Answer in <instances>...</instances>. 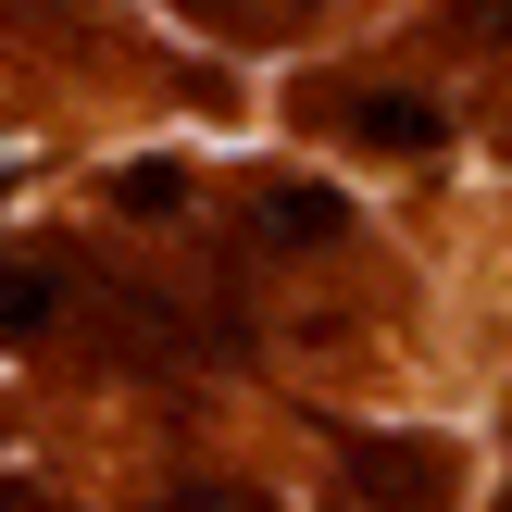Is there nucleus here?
Listing matches in <instances>:
<instances>
[{
    "label": "nucleus",
    "instance_id": "f257e3e1",
    "mask_svg": "<svg viewBox=\"0 0 512 512\" xmlns=\"http://www.w3.org/2000/svg\"><path fill=\"white\" fill-rule=\"evenodd\" d=\"M350 488L375 512H438V450L425 438H350Z\"/></svg>",
    "mask_w": 512,
    "mask_h": 512
},
{
    "label": "nucleus",
    "instance_id": "6e6552de",
    "mask_svg": "<svg viewBox=\"0 0 512 512\" xmlns=\"http://www.w3.org/2000/svg\"><path fill=\"white\" fill-rule=\"evenodd\" d=\"M0 512H13V500H0Z\"/></svg>",
    "mask_w": 512,
    "mask_h": 512
},
{
    "label": "nucleus",
    "instance_id": "423d86ee",
    "mask_svg": "<svg viewBox=\"0 0 512 512\" xmlns=\"http://www.w3.org/2000/svg\"><path fill=\"white\" fill-rule=\"evenodd\" d=\"M163 512H275V500H263V488H175Z\"/></svg>",
    "mask_w": 512,
    "mask_h": 512
},
{
    "label": "nucleus",
    "instance_id": "0eeeda50",
    "mask_svg": "<svg viewBox=\"0 0 512 512\" xmlns=\"http://www.w3.org/2000/svg\"><path fill=\"white\" fill-rule=\"evenodd\" d=\"M450 25H463V38H512V0H463Z\"/></svg>",
    "mask_w": 512,
    "mask_h": 512
},
{
    "label": "nucleus",
    "instance_id": "7ed1b4c3",
    "mask_svg": "<svg viewBox=\"0 0 512 512\" xmlns=\"http://www.w3.org/2000/svg\"><path fill=\"white\" fill-rule=\"evenodd\" d=\"M250 238H263V250H338L350 238V200L338 188H275L263 213H250Z\"/></svg>",
    "mask_w": 512,
    "mask_h": 512
},
{
    "label": "nucleus",
    "instance_id": "20e7f679",
    "mask_svg": "<svg viewBox=\"0 0 512 512\" xmlns=\"http://www.w3.org/2000/svg\"><path fill=\"white\" fill-rule=\"evenodd\" d=\"M75 275L63 263H0V338H38V325H63Z\"/></svg>",
    "mask_w": 512,
    "mask_h": 512
},
{
    "label": "nucleus",
    "instance_id": "f03ea898",
    "mask_svg": "<svg viewBox=\"0 0 512 512\" xmlns=\"http://www.w3.org/2000/svg\"><path fill=\"white\" fill-rule=\"evenodd\" d=\"M338 125H350V138H375V150H438V138H450V113H438L425 88H363Z\"/></svg>",
    "mask_w": 512,
    "mask_h": 512
},
{
    "label": "nucleus",
    "instance_id": "39448f33",
    "mask_svg": "<svg viewBox=\"0 0 512 512\" xmlns=\"http://www.w3.org/2000/svg\"><path fill=\"white\" fill-rule=\"evenodd\" d=\"M113 200H125V213H188V175H175V163H125Z\"/></svg>",
    "mask_w": 512,
    "mask_h": 512
}]
</instances>
